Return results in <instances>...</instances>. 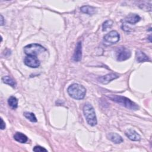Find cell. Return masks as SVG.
Instances as JSON below:
<instances>
[{"instance_id": "6da1fadb", "label": "cell", "mask_w": 152, "mask_h": 152, "mask_svg": "<svg viewBox=\"0 0 152 152\" xmlns=\"http://www.w3.org/2000/svg\"><path fill=\"white\" fill-rule=\"evenodd\" d=\"M107 97L112 101L119 104H121L126 107L127 109H129L131 110H138L139 109V106L137 103L132 102L129 99L126 97L119 96V95H115V94L107 95Z\"/></svg>"}, {"instance_id": "7a4b0ae2", "label": "cell", "mask_w": 152, "mask_h": 152, "mask_svg": "<svg viewBox=\"0 0 152 152\" xmlns=\"http://www.w3.org/2000/svg\"><path fill=\"white\" fill-rule=\"evenodd\" d=\"M67 92L73 99L81 100L84 98L86 93V89L82 85L74 83L68 87Z\"/></svg>"}, {"instance_id": "3957f363", "label": "cell", "mask_w": 152, "mask_h": 152, "mask_svg": "<svg viewBox=\"0 0 152 152\" xmlns=\"http://www.w3.org/2000/svg\"><path fill=\"white\" fill-rule=\"evenodd\" d=\"M83 113L88 125L93 126L97 124V121L96 113L91 104L90 103L85 104L83 107Z\"/></svg>"}, {"instance_id": "277c9868", "label": "cell", "mask_w": 152, "mask_h": 152, "mask_svg": "<svg viewBox=\"0 0 152 152\" xmlns=\"http://www.w3.org/2000/svg\"><path fill=\"white\" fill-rule=\"evenodd\" d=\"M46 51L45 48L38 43H32L26 45L24 48V53L28 56H34L37 55Z\"/></svg>"}, {"instance_id": "5b68a950", "label": "cell", "mask_w": 152, "mask_h": 152, "mask_svg": "<svg viewBox=\"0 0 152 152\" xmlns=\"http://www.w3.org/2000/svg\"><path fill=\"white\" fill-rule=\"evenodd\" d=\"M131 51L124 47H120L116 50V59L119 61H123L129 59L131 57Z\"/></svg>"}, {"instance_id": "8992f818", "label": "cell", "mask_w": 152, "mask_h": 152, "mask_svg": "<svg viewBox=\"0 0 152 152\" xmlns=\"http://www.w3.org/2000/svg\"><path fill=\"white\" fill-rule=\"evenodd\" d=\"M24 62L26 65L33 68H36L40 65V61L38 59L37 56H34L27 55L24 59Z\"/></svg>"}, {"instance_id": "52a82bcc", "label": "cell", "mask_w": 152, "mask_h": 152, "mask_svg": "<svg viewBox=\"0 0 152 152\" xmlns=\"http://www.w3.org/2000/svg\"><path fill=\"white\" fill-rule=\"evenodd\" d=\"M119 34L116 30H112L104 36V40L109 44H115L119 40Z\"/></svg>"}, {"instance_id": "ba28073f", "label": "cell", "mask_w": 152, "mask_h": 152, "mask_svg": "<svg viewBox=\"0 0 152 152\" xmlns=\"http://www.w3.org/2000/svg\"><path fill=\"white\" fill-rule=\"evenodd\" d=\"M118 77H119V75L118 74H114V73H110V74H107L103 76L99 77L97 78V80L100 83L103 84H108L111 81L118 78Z\"/></svg>"}, {"instance_id": "9c48e42d", "label": "cell", "mask_w": 152, "mask_h": 152, "mask_svg": "<svg viewBox=\"0 0 152 152\" xmlns=\"http://www.w3.org/2000/svg\"><path fill=\"white\" fill-rule=\"evenodd\" d=\"M82 57V43L81 42H78L75 49L72 59L75 62H78L81 59Z\"/></svg>"}, {"instance_id": "30bf717a", "label": "cell", "mask_w": 152, "mask_h": 152, "mask_svg": "<svg viewBox=\"0 0 152 152\" xmlns=\"http://www.w3.org/2000/svg\"><path fill=\"white\" fill-rule=\"evenodd\" d=\"M125 134L126 136L132 141H140L141 140V136L134 129H128L125 131Z\"/></svg>"}, {"instance_id": "8fae6325", "label": "cell", "mask_w": 152, "mask_h": 152, "mask_svg": "<svg viewBox=\"0 0 152 152\" xmlns=\"http://www.w3.org/2000/svg\"><path fill=\"white\" fill-rule=\"evenodd\" d=\"M107 137L109 140L112 141L115 144H120L123 142V138L119 134L115 132H110L107 135Z\"/></svg>"}, {"instance_id": "7c38bea8", "label": "cell", "mask_w": 152, "mask_h": 152, "mask_svg": "<svg viewBox=\"0 0 152 152\" xmlns=\"http://www.w3.org/2000/svg\"><path fill=\"white\" fill-rule=\"evenodd\" d=\"M140 19L141 18L138 15L136 14H130L125 17V21L129 24H134L138 22L140 20Z\"/></svg>"}, {"instance_id": "4fadbf2b", "label": "cell", "mask_w": 152, "mask_h": 152, "mask_svg": "<svg viewBox=\"0 0 152 152\" xmlns=\"http://www.w3.org/2000/svg\"><path fill=\"white\" fill-rule=\"evenodd\" d=\"M81 11L84 13L87 14L88 15H93L97 12V10L95 7L89 6V5H84L80 8Z\"/></svg>"}, {"instance_id": "5bb4252c", "label": "cell", "mask_w": 152, "mask_h": 152, "mask_svg": "<svg viewBox=\"0 0 152 152\" xmlns=\"http://www.w3.org/2000/svg\"><path fill=\"white\" fill-rule=\"evenodd\" d=\"M14 138L17 141H18L20 143H25L28 140L27 137L26 135H24V134L20 132H17L14 135Z\"/></svg>"}, {"instance_id": "9a60e30c", "label": "cell", "mask_w": 152, "mask_h": 152, "mask_svg": "<svg viewBox=\"0 0 152 152\" xmlns=\"http://www.w3.org/2000/svg\"><path fill=\"white\" fill-rule=\"evenodd\" d=\"M136 58L137 61L138 62H143L147 61H149V58L142 51L137 50L136 52Z\"/></svg>"}, {"instance_id": "2e32d148", "label": "cell", "mask_w": 152, "mask_h": 152, "mask_svg": "<svg viewBox=\"0 0 152 152\" xmlns=\"http://www.w3.org/2000/svg\"><path fill=\"white\" fill-rule=\"evenodd\" d=\"M2 81H3L4 83L8 84V85L11 86V87H12L14 88H15L16 87L17 84H16L15 81L11 77H10V76H8V75L4 76L2 78Z\"/></svg>"}, {"instance_id": "e0dca14e", "label": "cell", "mask_w": 152, "mask_h": 152, "mask_svg": "<svg viewBox=\"0 0 152 152\" xmlns=\"http://www.w3.org/2000/svg\"><path fill=\"white\" fill-rule=\"evenodd\" d=\"M8 103L12 109H15L18 106V100L16 97L11 96L8 99Z\"/></svg>"}, {"instance_id": "ac0fdd59", "label": "cell", "mask_w": 152, "mask_h": 152, "mask_svg": "<svg viewBox=\"0 0 152 152\" xmlns=\"http://www.w3.org/2000/svg\"><path fill=\"white\" fill-rule=\"evenodd\" d=\"M24 116L29 121L33 122H37V119L36 116L33 113L31 112H24Z\"/></svg>"}, {"instance_id": "d6986e66", "label": "cell", "mask_w": 152, "mask_h": 152, "mask_svg": "<svg viewBox=\"0 0 152 152\" xmlns=\"http://www.w3.org/2000/svg\"><path fill=\"white\" fill-rule=\"evenodd\" d=\"M113 24V21L112 20H107L104 21L102 25V30L106 31L109 28H110Z\"/></svg>"}, {"instance_id": "ffe728a7", "label": "cell", "mask_w": 152, "mask_h": 152, "mask_svg": "<svg viewBox=\"0 0 152 152\" xmlns=\"http://www.w3.org/2000/svg\"><path fill=\"white\" fill-rule=\"evenodd\" d=\"M33 150L34 151H36V152L48 151V150H47L46 148H45L44 147H41V146H40V145H36V146H35V147L33 148Z\"/></svg>"}, {"instance_id": "44dd1931", "label": "cell", "mask_w": 152, "mask_h": 152, "mask_svg": "<svg viewBox=\"0 0 152 152\" xmlns=\"http://www.w3.org/2000/svg\"><path fill=\"white\" fill-rule=\"evenodd\" d=\"M0 127H1V129L2 130V129H4L5 128V122L3 121V119L2 118H1V124H0Z\"/></svg>"}, {"instance_id": "7402d4cb", "label": "cell", "mask_w": 152, "mask_h": 152, "mask_svg": "<svg viewBox=\"0 0 152 152\" xmlns=\"http://www.w3.org/2000/svg\"><path fill=\"white\" fill-rule=\"evenodd\" d=\"M4 24V17L2 16V15H1V26H3Z\"/></svg>"}]
</instances>
